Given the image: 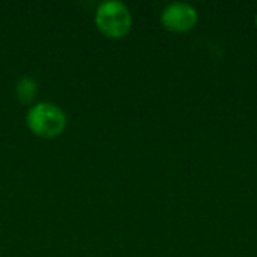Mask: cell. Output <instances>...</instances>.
<instances>
[{"label": "cell", "mask_w": 257, "mask_h": 257, "mask_svg": "<svg viewBox=\"0 0 257 257\" xmlns=\"http://www.w3.org/2000/svg\"><path fill=\"white\" fill-rule=\"evenodd\" d=\"M26 122L35 136L42 139H54L65 131L68 117L57 104L41 101L29 108Z\"/></svg>", "instance_id": "cell-1"}, {"label": "cell", "mask_w": 257, "mask_h": 257, "mask_svg": "<svg viewBox=\"0 0 257 257\" xmlns=\"http://www.w3.org/2000/svg\"><path fill=\"white\" fill-rule=\"evenodd\" d=\"M95 24L107 38L120 39L131 32L133 14L120 0H104L95 11Z\"/></svg>", "instance_id": "cell-2"}, {"label": "cell", "mask_w": 257, "mask_h": 257, "mask_svg": "<svg viewBox=\"0 0 257 257\" xmlns=\"http://www.w3.org/2000/svg\"><path fill=\"white\" fill-rule=\"evenodd\" d=\"M199 21L197 9L187 2H172L161 11V24L176 33H185L196 27Z\"/></svg>", "instance_id": "cell-3"}, {"label": "cell", "mask_w": 257, "mask_h": 257, "mask_svg": "<svg viewBox=\"0 0 257 257\" xmlns=\"http://www.w3.org/2000/svg\"><path fill=\"white\" fill-rule=\"evenodd\" d=\"M15 95L21 104H30L35 101L38 95V83L35 78L29 75H23L18 78L15 84Z\"/></svg>", "instance_id": "cell-4"}, {"label": "cell", "mask_w": 257, "mask_h": 257, "mask_svg": "<svg viewBox=\"0 0 257 257\" xmlns=\"http://www.w3.org/2000/svg\"><path fill=\"white\" fill-rule=\"evenodd\" d=\"M254 24H256V27H257V14H256V17H254Z\"/></svg>", "instance_id": "cell-5"}]
</instances>
